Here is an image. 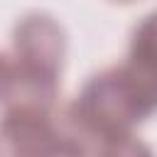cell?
Listing matches in <instances>:
<instances>
[{"mask_svg": "<svg viewBox=\"0 0 157 157\" xmlns=\"http://www.w3.org/2000/svg\"><path fill=\"white\" fill-rule=\"evenodd\" d=\"M64 56V32L49 15H27L15 27L12 91L10 103L54 105L59 69Z\"/></svg>", "mask_w": 157, "mask_h": 157, "instance_id": "3", "label": "cell"}, {"mask_svg": "<svg viewBox=\"0 0 157 157\" xmlns=\"http://www.w3.org/2000/svg\"><path fill=\"white\" fill-rule=\"evenodd\" d=\"M98 157H152V152L132 132H120L98 140Z\"/></svg>", "mask_w": 157, "mask_h": 157, "instance_id": "4", "label": "cell"}, {"mask_svg": "<svg viewBox=\"0 0 157 157\" xmlns=\"http://www.w3.org/2000/svg\"><path fill=\"white\" fill-rule=\"evenodd\" d=\"M12 91V61L10 56L0 54V98H10Z\"/></svg>", "mask_w": 157, "mask_h": 157, "instance_id": "5", "label": "cell"}, {"mask_svg": "<svg viewBox=\"0 0 157 157\" xmlns=\"http://www.w3.org/2000/svg\"><path fill=\"white\" fill-rule=\"evenodd\" d=\"M155 108V74L132 64L93 76L81 96L66 108L88 140L130 132Z\"/></svg>", "mask_w": 157, "mask_h": 157, "instance_id": "1", "label": "cell"}, {"mask_svg": "<svg viewBox=\"0 0 157 157\" xmlns=\"http://www.w3.org/2000/svg\"><path fill=\"white\" fill-rule=\"evenodd\" d=\"M91 140L69 110L54 105L10 103L0 118L2 157H88Z\"/></svg>", "mask_w": 157, "mask_h": 157, "instance_id": "2", "label": "cell"}]
</instances>
